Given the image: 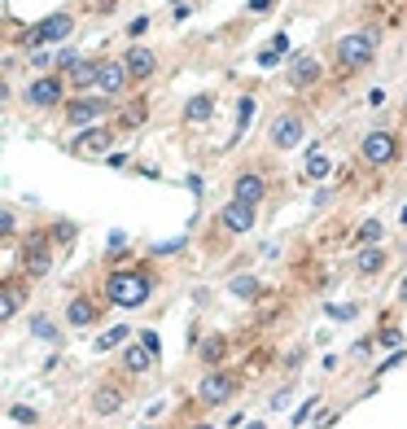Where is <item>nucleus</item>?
<instances>
[{
  "label": "nucleus",
  "mask_w": 407,
  "mask_h": 429,
  "mask_svg": "<svg viewBox=\"0 0 407 429\" xmlns=\"http://www.w3.org/2000/svg\"><path fill=\"white\" fill-rule=\"evenodd\" d=\"M162 289V272L149 263V259H132V263H118L114 272H106V281H101V302L106 307H145L149 298Z\"/></svg>",
  "instance_id": "nucleus-1"
},
{
  "label": "nucleus",
  "mask_w": 407,
  "mask_h": 429,
  "mask_svg": "<svg viewBox=\"0 0 407 429\" xmlns=\"http://www.w3.org/2000/svg\"><path fill=\"white\" fill-rule=\"evenodd\" d=\"M377 48H381V31L377 27H359V31H346L333 44V66H338V79H350L377 62Z\"/></svg>",
  "instance_id": "nucleus-2"
},
{
  "label": "nucleus",
  "mask_w": 407,
  "mask_h": 429,
  "mask_svg": "<svg viewBox=\"0 0 407 429\" xmlns=\"http://www.w3.org/2000/svg\"><path fill=\"white\" fill-rule=\"evenodd\" d=\"M53 259H57V245L48 241V228L35 223L18 237V276H27V281H44L48 272H53Z\"/></svg>",
  "instance_id": "nucleus-3"
},
{
  "label": "nucleus",
  "mask_w": 407,
  "mask_h": 429,
  "mask_svg": "<svg viewBox=\"0 0 407 429\" xmlns=\"http://www.w3.org/2000/svg\"><path fill=\"white\" fill-rule=\"evenodd\" d=\"M241 386H245V372L228 368V364L206 368V372H201V381H197V390H193V403H197V408H206V412L228 408V403L241 394Z\"/></svg>",
  "instance_id": "nucleus-4"
},
{
  "label": "nucleus",
  "mask_w": 407,
  "mask_h": 429,
  "mask_svg": "<svg viewBox=\"0 0 407 429\" xmlns=\"http://www.w3.org/2000/svg\"><path fill=\"white\" fill-rule=\"evenodd\" d=\"M136 377H127V372H106L101 381L92 386V394H88V408H92V416H114V412H123L127 408V399H132V386Z\"/></svg>",
  "instance_id": "nucleus-5"
},
{
  "label": "nucleus",
  "mask_w": 407,
  "mask_h": 429,
  "mask_svg": "<svg viewBox=\"0 0 407 429\" xmlns=\"http://www.w3.org/2000/svg\"><path fill=\"white\" fill-rule=\"evenodd\" d=\"M359 158L368 162V167H394L398 158H403V136L398 132H390V128H372L364 140H359Z\"/></svg>",
  "instance_id": "nucleus-6"
},
{
  "label": "nucleus",
  "mask_w": 407,
  "mask_h": 429,
  "mask_svg": "<svg viewBox=\"0 0 407 429\" xmlns=\"http://www.w3.org/2000/svg\"><path fill=\"white\" fill-rule=\"evenodd\" d=\"M149 368H158V333L145 329L136 342H123V350H118V372L145 377Z\"/></svg>",
  "instance_id": "nucleus-7"
},
{
  "label": "nucleus",
  "mask_w": 407,
  "mask_h": 429,
  "mask_svg": "<svg viewBox=\"0 0 407 429\" xmlns=\"http://www.w3.org/2000/svg\"><path fill=\"white\" fill-rule=\"evenodd\" d=\"M110 110H114V101L92 96V92H84V96H66V101H62V118L70 123L74 132H79V128H92V123H101Z\"/></svg>",
  "instance_id": "nucleus-8"
},
{
  "label": "nucleus",
  "mask_w": 407,
  "mask_h": 429,
  "mask_svg": "<svg viewBox=\"0 0 407 429\" xmlns=\"http://www.w3.org/2000/svg\"><path fill=\"white\" fill-rule=\"evenodd\" d=\"M307 140V114L302 110H281L272 118V128H267V145L272 149H281V154H289L294 145Z\"/></svg>",
  "instance_id": "nucleus-9"
},
{
  "label": "nucleus",
  "mask_w": 407,
  "mask_h": 429,
  "mask_svg": "<svg viewBox=\"0 0 407 429\" xmlns=\"http://www.w3.org/2000/svg\"><path fill=\"white\" fill-rule=\"evenodd\" d=\"M66 149H70L74 158H106V154H114V128H110V123H92V128H79Z\"/></svg>",
  "instance_id": "nucleus-10"
},
{
  "label": "nucleus",
  "mask_w": 407,
  "mask_h": 429,
  "mask_svg": "<svg viewBox=\"0 0 407 429\" xmlns=\"http://www.w3.org/2000/svg\"><path fill=\"white\" fill-rule=\"evenodd\" d=\"M106 311H110V307L101 302V294L79 289V294H74V298L66 302V329H96Z\"/></svg>",
  "instance_id": "nucleus-11"
},
{
  "label": "nucleus",
  "mask_w": 407,
  "mask_h": 429,
  "mask_svg": "<svg viewBox=\"0 0 407 429\" xmlns=\"http://www.w3.org/2000/svg\"><path fill=\"white\" fill-rule=\"evenodd\" d=\"M62 101H66V84H62L57 70H44L27 84V106L31 110H62Z\"/></svg>",
  "instance_id": "nucleus-12"
},
{
  "label": "nucleus",
  "mask_w": 407,
  "mask_h": 429,
  "mask_svg": "<svg viewBox=\"0 0 407 429\" xmlns=\"http://www.w3.org/2000/svg\"><path fill=\"white\" fill-rule=\"evenodd\" d=\"M267 175L259 167H241L233 175V201H241V206H254V211H263V201H267Z\"/></svg>",
  "instance_id": "nucleus-13"
},
{
  "label": "nucleus",
  "mask_w": 407,
  "mask_h": 429,
  "mask_svg": "<svg viewBox=\"0 0 407 429\" xmlns=\"http://www.w3.org/2000/svg\"><path fill=\"white\" fill-rule=\"evenodd\" d=\"M74 35V13H48V18H40L35 27L22 35L27 44H35V48H48V44H62V40H70Z\"/></svg>",
  "instance_id": "nucleus-14"
},
{
  "label": "nucleus",
  "mask_w": 407,
  "mask_h": 429,
  "mask_svg": "<svg viewBox=\"0 0 407 429\" xmlns=\"http://www.w3.org/2000/svg\"><path fill=\"white\" fill-rule=\"evenodd\" d=\"M215 228H223L228 237H245V233L259 228V211H254V206H241V201L228 197L223 206L215 211Z\"/></svg>",
  "instance_id": "nucleus-15"
},
{
  "label": "nucleus",
  "mask_w": 407,
  "mask_h": 429,
  "mask_svg": "<svg viewBox=\"0 0 407 429\" xmlns=\"http://www.w3.org/2000/svg\"><path fill=\"white\" fill-rule=\"evenodd\" d=\"M27 298H31V281L27 276H0V324H9L13 316H22V307H27Z\"/></svg>",
  "instance_id": "nucleus-16"
},
{
  "label": "nucleus",
  "mask_w": 407,
  "mask_h": 429,
  "mask_svg": "<svg viewBox=\"0 0 407 429\" xmlns=\"http://www.w3.org/2000/svg\"><path fill=\"white\" fill-rule=\"evenodd\" d=\"M118 62H123V70H127V84H132V88L149 84V79L158 74V53H154V48H145V44H132V48H127V53H123Z\"/></svg>",
  "instance_id": "nucleus-17"
},
{
  "label": "nucleus",
  "mask_w": 407,
  "mask_h": 429,
  "mask_svg": "<svg viewBox=\"0 0 407 429\" xmlns=\"http://www.w3.org/2000/svg\"><path fill=\"white\" fill-rule=\"evenodd\" d=\"M127 70H123V62H114V57H101L96 62V84H92V92L96 96H106V101H118V96H127Z\"/></svg>",
  "instance_id": "nucleus-18"
},
{
  "label": "nucleus",
  "mask_w": 407,
  "mask_h": 429,
  "mask_svg": "<svg viewBox=\"0 0 407 429\" xmlns=\"http://www.w3.org/2000/svg\"><path fill=\"white\" fill-rule=\"evenodd\" d=\"M320 79H324V66H320L316 53H294V57H289V88H294V92H307V88H316Z\"/></svg>",
  "instance_id": "nucleus-19"
},
{
  "label": "nucleus",
  "mask_w": 407,
  "mask_h": 429,
  "mask_svg": "<svg viewBox=\"0 0 407 429\" xmlns=\"http://www.w3.org/2000/svg\"><path fill=\"white\" fill-rule=\"evenodd\" d=\"M96 62H101V57H79L74 66H66V70H62V84H66V92H74V96L92 92V84H96Z\"/></svg>",
  "instance_id": "nucleus-20"
},
{
  "label": "nucleus",
  "mask_w": 407,
  "mask_h": 429,
  "mask_svg": "<svg viewBox=\"0 0 407 429\" xmlns=\"http://www.w3.org/2000/svg\"><path fill=\"white\" fill-rule=\"evenodd\" d=\"M145 118H149V96H132L123 110H114V136L118 132H136V128H145Z\"/></svg>",
  "instance_id": "nucleus-21"
},
{
  "label": "nucleus",
  "mask_w": 407,
  "mask_h": 429,
  "mask_svg": "<svg viewBox=\"0 0 407 429\" xmlns=\"http://www.w3.org/2000/svg\"><path fill=\"white\" fill-rule=\"evenodd\" d=\"M215 110H219V96L215 92H197V96H189L184 101V128H201V123H211L215 118Z\"/></svg>",
  "instance_id": "nucleus-22"
},
{
  "label": "nucleus",
  "mask_w": 407,
  "mask_h": 429,
  "mask_svg": "<svg viewBox=\"0 0 407 429\" xmlns=\"http://www.w3.org/2000/svg\"><path fill=\"white\" fill-rule=\"evenodd\" d=\"M390 267V250L386 245H364L359 255H355V272H359V281H372Z\"/></svg>",
  "instance_id": "nucleus-23"
},
{
  "label": "nucleus",
  "mask_w": 407,
  "mask_h": 429,
  "mask_svg": "<svg viewBox=\"0 0 407 429\" xmlns=\"http://www.w3.org/2000/svg\"><path fill=\"white\" fill-rule=\"evenodd\" d=\"M228 355H233V338H228V333H211V338H201V346H197V360L206 368L228 364Z\"/></svg>",
  "instance_id": "nucleus-24"
},
{
  "label": "nucleus",
  "mask_w": 407,
  "mask_h": 429,
  "mask_svg": "<svg viewBox=\"0 0 407 429\" xmlns=\"http://www.w3.org/2000/svg\"><path fill=\"white\" fill-rule=\"evenodd\" d=\"M302 175H307V180H328V175H333V158L324 154V145H311L307 149V167H302Z\"/></svg>",
  "instance_id": "nucleus-25"
},
{
  "label": "nucleus",
  "mask_w": 407,
  "mask_h": 429,
  "mask_svg": "<svg viewBox=\"0 0 407 429\" xmlns=\"http://www.w3.org/2000/svg\"><path fill=\"white\" fill-rule=\"evenodd\" d=\"M44 228H48V241H53L57 250L79 237V223H70V219H53V223H44Z\"/></svg>",
  "instance_id": "nucleus-26"
},
{
  "label": "nucleus",
  "mask_w": 407,
  "mask_h": 429,
  "mask_svg": "<svg viewBox=\"0 0 407 429\" xmlns=\"http://www.w3.org/2000/svg\"><path fill=\"white\" fill-rule=\"evenodd\" d=\"M381 237H386V223H381V219H364L359 228H355V245H359V250L364 245H377Z\"/></svg>",
  "instance_id": "nucleus-27"
},
{
  "label": "nucleus",
  "mask_w": 407,
  "mask_h": 429,
  "mask_svg": "<svg viewBox=\"0 0 407 429\" xmlns=\"http://www.w3.org/2000/svg\"><path fill=\"white\" fill-rule=\"evenodd\" d=\"M18 237V215L9 206H0V245H9Z\"/></svg>",
  "instance_id": "nucleus-28"
},
{
  "label": "nucleus",
  "mask_w": 407,
  "mask_h": 429,
  "mask_svg": "<svg viewBox=\"0 0 407 429\" xmlns=\"http://www.w3.org/2000/svg\"><path fill=\"white\" fill-rule=\"evenodd\" d=\"M250 114H254V96L245 92V96L237 101V136H233V140H241V132L250 128Z\"/></svg>",
  "instance_id": "nucleus-29"
},
{
  "label": "nucleus",
  "mask_w": 407,
  "mask_h": 429,
  "mask_svg": "<svg viewBox=\"0 0 407 429\" xmlns=\"http://www.w3.org/2000/svg\"><path fill=\"white\" fill-rule=\"evenodd\" d=\"M233 294H241V298H259L263 289H259V281H254V276H237V281H233Z\"/></svg>",
  "instance_id": "nucleus-30"
},
{
  "label": "nucleus",
  "mask_w": 407,
  "mask_h": 429,
  "mask_svg": "<svg viewBox=\"0 0 407 429\" xmlns=\"http://www.w3.org/2000/svg\"><path fill=\"white\" fill-rule=\"evenodd\" d=\"M123 342H127V329H110V333L96 338V350H114V346H123Z\"/></svg>",
  "instance_id": "nucleus-31"
},
{
  "label": "nucleus",
  "mask_w": 407,
  "mask_h": 429,
  "mask_svg": "<svg viewBox=\"0 0 407 429\" xmlns=\"http://www.w3.org/2000/svg\"><path fill=\"white\" fill-rule=\"evenodd\" d=\"M9 420H18V425H35L40 416H35V408H27V403H18V408H9Z\"/></svg>",
  "instance_id": "nucleus-32"
},
{
  "label": "nucleus",
  "mask_w": 407,
  "mask_h": 429,
  "mask_svg": "<svg viewBox=\"0 0 407 429\" xmlns=\"http://www.w3.org/2000/svg\"><path fill=\"white\" fill-rule=\"evenodd\" d=\"M31 66H35V70H48V66H53V53H48V48H35V53H31Z\"/></svg>",
  "instance_id": "nucleus-33"
},
{
  "label": "nucleus",
  "mask_w": 407,
  "mask_h": 429,
  "mask_svg": "<svg viewBox=\"0 0 407 429\" xmlns=\"http://www.w3.org/2000/svg\"><path fill=\"white\" fill-rule=\"evenodd\" d=\"M372 342H381V346H398V342H403L398 324H394V329H381V338H372Z\"/></svg>",
  "instance_id": "nucleus-34"
},
{
  "label": "nucleus",
  "mask_w": 407,
  "mask_h": 429,
  "mask_svg": "<svg viewBox=\"0 0 407 429\" xmlns=\"http://www.w3.org/2000/svg\"><path fill=\"white\" fill-rule=\"evenodd\" d=\"M88 9H92V13H110V9H118V0H92Z\"/></svg>",
  "instance_id": "nucleus-35"
},
{
  "label": "nucleus",
  "mask_w": 407,
  "mask_h": 429,
  "mask_svg": "<svg viewBox=\"0 0 407 429\" xmlns=\"http://www.w3.org/2000/svg\"><path fill=\"white\" fill-rule=\"evenodd\" d=\"M276 5V0H250V5H245V13H267Z\"/></svg>",
  "instance_id": "nucleus-36"
},
{
  "label": "nucleus",
  "mask_w": 407,
  "mask_h": 429,
  "mask_svg": "<svg viewBox=\"0 0 407 429\" xmlns=\"http://www.w3.org/2000/svg\"><path fill=\"white\" fill-rule=\"evenodd\" d=\"M145 31H149V18H136L132 27H127V35H132V40H136V35H145Z\"/></svg>",
  "instance_id": "nucleus-37"
},
{
  "label": "nucleus",
  "mask_w": 407,
  "mask_h": 429,
  "mask_svg": "<svg viewBox=\"0 0 407 429\" xmlns=\"http://www.w3.org/2000/svg\"><path fill=\"white\" fill-rule=\"evenodd\" d=\"M276 62H281V57H276L272 48H263V53H259V66H276Z\"/></svg>",
  "instance_id": "nucleus-38"
},
{
  "label": "nucleus",
  "mask_w": 407,
  "mask_h": 429,
  "mask_svg": "<svg viewBox=\"0 0 407 429\" xmlns=\"http://www.w3.org/2000/svg\"><path fill=\"white\" fill-rule=\"evenodd\" d=\"M193 429H219V425H215V420H197Z\"/></svg>",
  "instance_id": "nucleus-39"
},
{
  "label": "nucleus",
  "mask_w": 407,
  "mask_h": 429,
  "mask_svg": "<svg viewBox=\"0 0 407 429\" xmlns=\"http://www.w3.org/2000/svg\"><path fill=\"white\" fill-rule=\"evenodd\" d=\"M5 92H9V88H5V79H0V101H5Z\"/></svg>",
  "instance_id": "nucleus-40"
},
{
  "label": "nucleus",
  "mask_w": 407,
  "mask_h": 429,
  "mask_svg": "<svg viewBox=\"0 0 407 429\" xmlns=\"http://www.w3.org/2000/svg\"><path fill=\"white\" fill-rule=\"evenodd\" d=\"M140 429H158V425H140Z\"/></svg>",
  "instance_id": "nucleus-41"
}]
</instances>
